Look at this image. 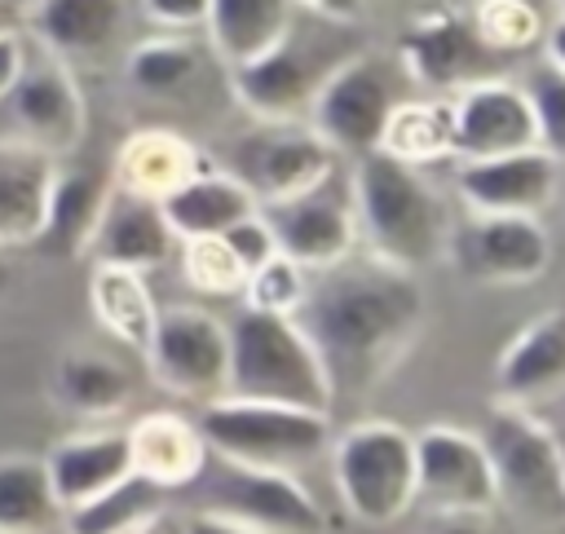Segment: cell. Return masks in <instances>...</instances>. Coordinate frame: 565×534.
Wrapping results in <instances>:
<instances>
[{
	"instance_id": "40",
	"label": "cell",
	"mask_w": 565,
	"mask_h": 534,
	"mask_svg": "<svg viewBox=\"0 0 565 534\" xmlns=\"http://www.w3.org/2000/svg\"><path fill=\"white\" fill-rule=\"evenodd\" d=\"M141 9L150 22L172 26V31L203 26V18H207V0H141Z\"/></svg>"
},
{
	"instance_id": "36",
	"label": "cell",
	"mask_w": 565,
	"mask_h": 534,
	"mask_svg": "<svg viewBox=\"0 0 565 534\" xmlns=\"http://www.w3.org/2000/svg\"><path fill=\"white\" fill-rule=\"evenodd\" d=\"M530 110H534V132H539V150H547L552 159H565V71L556 62H543L530 75Z\"/></svg>"
},
{
	"instance_id": "14",
	"label": "cell",
	"mask_w": 565,
	"mask_h": 534,
	"mask_svg": "<svg viewBox=\"0 0 565 534\" xmlns=\"http://www.w3.org/2000/svg\"><path fill=\"white\" fill-rule=\"evenodd\" d=\"M13 128L22 141L40 146L44 154H71L84 141L88 128V110H84V93L71 75V66L62 57H44V62H26V71L18 75V84L4 93Z\"/></svg>"
},
{
	"instance_id": "35",
	"label": "cell",
	"mask_w": 565,
	"mask_h": 534,
	"mask_svg": "<svg viewBox=\"0 0 565 534\" xmlns=\"http://www.w3.org/2000/svg\"><path fill=\"white\" fill-rule=\"evenodd\" d=\"M181 274L194 291H207V296H234L247 282L243 265L234 260V252L225 247L221 234L181 238Z\"/></svg>"
},
{
	"instance_id": "18",
	"label": "cell",
	"mask_w": 565,
	"mask_h": 534,
	"mask_svg": "<svg viewBox=\"0 0 565 534\" xmlns=\"http://www.w3.org/2000/svg\"><path fill=\"white\" fill-rule=\"evenodd\" d=\"M322 84V71L313 62V53H305L291 31L265 49L260 57H247L238 66H230V88L234 97L260 115V119H287L296 115L305 102H313V88Z\"/></svg>"
},
{
	"instance_id": "25",
	"label": "cell",
	"mask_w": 565,
	"mask_h": 534,
	"mask_svg": "<svg viewBox=\"0 0 565 534\" xmlns=\"http://www.w3.org/2000/svg\"><path fill=\"white\" fill-rule=\"evenodd\" d=\"M194 172H203V154L172 128H141L115 154V185L154 203L168 199Z\"/></svg>"
},
{
	"instance_id": "5",
	"label": "cell",
	"mask_w": 565,
	"mask_h": 534,
	"mask_svg": "<svg viewBox=\"0 0 565 534\" xmlns=\"http://www.w3.org/2000/svg\"><path fill=\"white\" fill-rule=\"evenodd\" d=\"M199 432L212 455L247 468H291L327 446V410L256 402V397H212L199 415Z\"/></svg>"
},
{
	"instance_id": "20",
	"label": "cell",
	"mask_w": 565,
	"mask_h": 534,
	"mask_svg": "<svg viewBox=\"0 0 565 534\" xmlns=\"http://www.w3.org/2000/svg\"><path fill=\"white\" fill-rule=\"evenodd\" d=\"M53 494L62 503V512H75L84 503H93L97 494H106L115 481H124L132 472V455H128V437L115 428H88L75 432L66 441H57L44 455Z\"/></svg>"
},
{
	"instance_id": "19",
	"label": "cell",
	"mask_w": 565,
	"mask_h": 534,
	"mask_svg": "<svg viewBox=\"0 0 565 534\" xmlns=\"http://www.w3.org/2000/svg\"><path fill=\"white\" fill-rule=\"evenodd\" d=\"M172 243H177V234H172L163 207L154 199L128 194L115 185L106 194V207H102L97 229L88 238V252L102 265H128V269L146 274L172 256Z\"/></svg>"
},
{
	"instance_id": "34",
	"label": "cell",
	"mask_w": 565,
	"mask_h": 534,
	"mask_svg": "<svg viewBox=\"0 0 565 534\" xmlns=\"http://www.w3.org/2000/svg\"><path fill=\"white\" fill-rule=\"evenodd\" d=\"M124 71H128V84L141 93H172L199 75V53L177 35H159L137 44Z\"/></svg>"
},
{
	"instance_id": "28",
	"label": "cell",
	"mask_w": 565,
	"mask_h": 534,
	"mask_svg": "<svg viewBox=\"0 0 565 534\" xmlns=\"http://www.w3.org/2000/svg\"><path fill=\"white\" fill-rule=\"evenodd\" d=\"M88 309L97 318V327L146 353L150 344V331H154V300H150V287L141 278V269H128V265H102L93 260V274H88Z\"/></svg>"
},
{
	"instance_id": "23",
	"label": "cell",
	"mask_w": 565,
	"mask_h": 534,
	"mask_svg": "<svg viewBox=\"0 0 565 534\" xmlns=\"http://www.w3.org/2000/svg\"><path fill=\"white\" fill-rule=\"evenodd\" d=\"M124 437H128L132 472L159 481L163 490L199 481L203 468H207V455H212L203 432H199V424H190L185 415H172V410L141 415Z\"/></svg>"
},
{
	"instance_id": "44",
	"label": "cell",
	"mask_w": 565,
	"mask_h": 534,
	"mask_svg": "<svg viewBox=\"0 0 565 534\" xmlns=\"http://www.w3.org/2000/svg\"><path fill=\"white\" fill-rule=\"evenodd\" d=\"M26 0H0V26H13V18L22 13Z\"/></svg>"
},
{
	"instance_id": "38",
	"label": "cell",
	"mask_w": 565,
	"mask_h": 534,
	"mask_svg": "<svg viewBox=\"0 0 565 534\" xmlns=\"http://www.w3.org/2000/svg\"><path fill=\"white\" fill-rule=\"evenodd\" d=\"M305 291H309V287H305L300 265H296L291 256H282V252H274L265 265H256V269L247 274V282H243L247 305L274 309V313H296L300 300H305Z\"/></svg>"
},
{
	"instance_id": "11",
	"label": "cell",
	"mask_w": 565,
	"mask_h": 534,
	"mask_svg": "<svg viewBox=\"0 0 565 534\" xmlns=\"http://www.w3.org/2000/svg\"><path fill=\"white\" fill-rule=\"evenodd\" d=\"M415 499L455 516L490 512L499 494H494V472L481 437L446 424L424 428L415 437Z\"/></svg>"
},
{
	"instance_id": "29",
	"label": "cell",
	"mask_w": 565,
	"mask_h": 534,
	"mask_svg": "<svg viewBox=\"0 0 565 534\" xmlns=\"http://www.w3.org/2000/svg\"><path fill=\"white\" fill-rule=\"evenodd\" d=\"M561 380H565V305L547 309L534 327H525L499 362V388L508 402L534 397Z\"/></svg>"
},
{
	"instance_id": "33",
	"label": "cell",
	"mask_w": 565,
	"mask_h": 534,
	"mask_svg": "<svg viewBox=\"0 0 565 534\" xmlns=\"http://www.w3.org/2000/svg\"><path fill=\"white\" fill-rule=\"evenodd\" d=\"M380 150L406 163H419V159L428 163L450 154V102H397L384 124Z\"/></svg>"
},
{
	"instance_id": "22",
	"label": "cell",
	"mask_w": 565,
	"mask_h": 534,
	"mask_svg": "<svg viewBox=\"0 0 565 534\" xmlns=\"http://www.w3.org/2000/svg\"><path fill=\"white\" fill-rule=\"evenodd\" d=\"M110 181L88 168H53L49 194H44V216L31 238L35 252L44 256H79L88 252V238L97 229V216L106 207Z\"/></svg>"
},
{
	"instance_id": "16",
	"label": "cell",
	"mask_w": 565,
	"mask_h": 534,
	"mask_svg": "<svg viewBox=\"0 0 565 534\" xmlns=\"http://www.w3.org/2000/svg\"><path fill=\"white\" fill-rule=\"evenodd\" d=\"M539 146L530 97L499 79H477L450 102V154L490 159Z\"/></svg>"
},
{
	"instance_id": "24",
	"label": "cell",
	"mask_w": 565,
	"mask_h": 534,
	"mask_svg": "<svg viewBox=\"0 0 565 534\" xmlns=\"http://www.w3.org/2000/svg\"><path fill=\"white\" fill-rule=\"evenodd\" d=\"M53 168H57V159L31 141H22V137L0 141V252L31 247L40 216H44V194H49Z\"/></svg>"
},
{
	"instance_id": "2",
	"label": "cell",
	"mask_w": 565,
	"mask_h": 534,
	"mask_svg": "<svg viewBox=\"0 0 565 534\" xmlns=\"http://www.w3.org/2000/svg\"><path fill=\"white\" fill-rule=\"evenodd\" d=\"M349 181L358 225L384 265L415 274L446 252V212L406 159L380 146L358 150Z\"/></svg>"
},
{
	"instance_id": "17",
	"label": "cell",
	"mask_w": 565,
	"mask_h": 534,
	"mask_svg": "<svg viewBox=\"0 0 565 534\" xmlns=\"http://www.w3.org/2000/svg\"><path fill=\"white\" fill-rule=\"evenodd\" d=\"M455 185L472 212H539L556 190V159L539 146L463 159Z\"/></svg>"
},
{
	"instance_id": "21",
	"label": "cell",
	"mask_w": 565,
	"mask_h": 534,
	"mask_svg": "<svg viewBox=\"0 0 565 534\" xmlns=\"http://www.w3.org/2000/svg\"><path fill=\"white\" fill-rule=\"evenodd\" d=\"M124 0H31L26 26L62 62H97L124 31Z\"/></svg>"
},
{
	"instance_id": "42",
	"label": "cell",
	"mask_w": 565,
	"mask_h": 534,
	"mask_svg": "<svg viewBox=\"0 0 565 534\" xmlns=\"http://www.w3.org/2000/svg\"><path fill=\"white\" fill-rule=\"evenodd\" d=\"M296 4H305L322 18H331V22H353L362 13V0H296Z\"/></svg>"
},
{
	"instance_id": "10",
	"label": "cell",
	"mask_w": 565,
	"mask_h": 534,
	"mask_svg": "<svg viewBox=\"0 0 565 534\" xmlns=\"http://www.w3.org/2000/svg\"><path fill=\"white\" fill-rule=\"evenodd\" d=\"M146 362L159 388L177 397H216L230 366V331L199 305H172L154 313Z\"/></svg>"
},
{
	"instance_id": "45",
	"label": "cell",
	"mask_w": 565,
	"mask_h": 534,
	"mask_svg": "<svg viewBox=\"0 0 565 534\" xmlns=\"http://www.w3.org/2000/svg\"><path fill=\"white\" fill-rule=\"evenodd\" d=\"M9 291V265H4V256H0V296Z\"/></svg>"
},
{
	"instance_id": "4",
	"label": "cell",
	"mask_w": 565,
	"mask_h": 534,
	"mask_svg": "<svg viewBox=\"0 0 565 534\" xmlns=\"http://www.w3.org/2000/svg\"><path fill=\"white\" fill-rule=\"evenodd\" d=\"M481 446L490 455L499 503L534 530H561L565 525V446L556 441V432L521 406H494L486 419Z\"/></svg>"
},
{
	"instance_id": "32",
	"label": "cell",
	"mask_w": 565,
	"mask_h": 534,
	"mask_svg": "<svg viewBox=\"0 0 565 534\" xmlns=\"http://www.w3.org/2000/svg\"><path fill=\"white\" fill-rule=\"evenodd\" d=\"M163 512V485L128 472L124 481H115L106 494H97L93 503L66 512V530L79 534H119V530H150V521Z\"/></svg>"
},
{
	"instance_id": "26",
	"label": "cell",
	"mask_w": 565,
	"mask_h": 534,
	"mask_svg": "<svg viewBox=\"0 0 565 534\" xmlns=\"http://www.w3.org/2000/svg\"><path fill=\"white\" fill-rule=\"evenodd\" d=\"M159 207L177 238H199V234H225L234 221L252 216L260 203L234 172L203 168L190 181H181L168 199H159Z\"/></svg>"
},
{
	"instance_id": "27",
	"label": "cell",
	"mask_w": 565,
	"mask_h": 534,
	"mask_svg": "<svg viewBox=\"0 0 565 534\" xmlns=\"http://www.w3.org/2000/svg\"><path fill=\"white\" fill-rule=\"evenodd\" d=\"M296 18V0H207V35L225 66L260 57L274 49Z\"/></svg>"
},
{
	"instance_id": "31",
	"label": "cell",
	"mask_w": 565,
	"mask_h": 534,
	"mask_svg": "<svg viewBox=\"0 0 565 534\" xmlns=\"http://www.w3.org/2000/svg\"><path fill=\"white\" fill-rule=\"evenodd\" d=\"M53 397L75 410V415H88V419H102V415H115L128 406L132 397V375L110 362V357H97V353H66L53 371Z\"/></svg>"
},
{
	"instance_id": "8",
	"label": "cell",
	"mask_w": 565,
	"mask_h": 534,
	"mask_svg": "<svg viewBox=\"0 0 565 534\" xmlns=\"http://www.w3.org/2000/svg\"><path fill=\"white\" fill-rule=\"evenodd\" d=\"M397 102L402 93H397L393 62L380 53H358V57L335 62V71L322 75L309 106H313L318 137H327L335 150L358 154V150L380 146L384 124Z\"/></svg>"
},
{
	"instance_id": "6",
	"label": "cell",
	"mask_w": 565,
	"mask_h": 534,
	"mask_svg": "<svg viewBox=\"0 0 565 534\" xmlns=\"http://www.w3.org/2000/svg\"><path fill=\"white\" fill-rule=\"evenodd\" d=\"M335 485L366 525H388L415 503V437L397 424H358L335 441Z\"/></svg>"
},
{
	"instance_id": "13",
	"label": "cell",
	"mask_w": 565,
	"mask_h": 534,
	"mask_svg": "<svg viewBox=\"0 0 565 534\" xmlns=\"http://www.w3.org/2000/svg\"><path fill=\"white\" fill-rule=\"evenodd\" d=\"M397 57L411 79L428 88H468L477 79H490V66H499L503 53H494L468 18L450 9H428L402 26Z\"/></svg>"
},
{
	"instance_id": "30",
	"label": "cell",
	"mask_w": 565,
	"mask_h": 534,
	"mask_svg": "<svg viewBox=\"0 0 565 534\" xmlns=\"http://www.w3.org/2000/svg\"><path fill=\"white\" fill-rule=\"evenodd\" d=\"M66 512L53 494L40 455H0V534H35L62 525Z\"/></svg>"
},
{
	"instance_id": "39",
	"label": "cell",
	"mask_w": 565,
	"mask_h": 534,
	"mask_svg": "<svg viewBox=\"0 0 565 534\" xmlns=\"http://www.w3.org/2000/svg\"><path fill=\"white\" fill-rule=\"evenodd\" d=\"M225 247L234 252V260L243 265V274H252L256 265H265L274 252H278V243H274V229L265 225V216H260V207L252 212V216H243V221H234L225 234Z\"/></svg>"
},
{
	"instance_id": "3",
	"label": "cell",
	"mask_w": 565,
	"mask_h": 534,
	"mask_svg": "<svg viewBox=\"0 0 565 534\" xmlns=\"http://www.w3.org/2000/svg\"><path fill=\"white\" fill-rule=\"evenodd\" d=\"M225 331H230L225 393L305 406V410L331 406L335 393H331V380L322 371V357L291 313L243 305V313Z\"/></svg>"
},
{
	"instance_id": "15",
	"label": "cell",
	"mask_w": 565,
	"mask_h": 534,
	"mask_svg": "<svg viewBox=\"0 0 565 534\" xmlns=\"http://www.w3.org/2000/svg\"><path fill=\"white\" fill-rule=\"evenodd\" d=\"M331 168H335V146L282 119H269V128L243 137V146L234 150V177L256 194V203L287 199L313 185Z\"/></svg>"
},
{
	"instance_id": "46",
	"label": "cell",
	"mask_w": 565,
	"mask_h": 534,
	"mask_svg": "<svg viewBox=\"0 0 565 534\" xmlns=\"http://www.w3.org/2000/svg\"><path fill=\"white\" fill-rule=\"evenodd\" d=\"M525 4H534V9H539V4H543V0H525Z\"/></svg>"
},
{
	"instance_id": "9",
	"label": "cell",
	"mask_w": 565,
	"mask_h": 534,
	"mask_svg": "<svg viewBox=\"0 0 565 534\" xmlns=\"http://www.w3.org/2000/svg\"><path fill=\"white\" fill-rule=\"evenodd\" d=\"M212 508L185 530H322V508L287 468H247L221 459Z\"/></svg>"
},
{
	"instance_id": "41",
	"label": "cell",
	"mask_w": 565,
	"mask_h": 534,
	"mask_svg": "<svg viewBox=\"0 0 565 534\" xmlns=\"http://www.w3.org/2000/svg\"><path fill=\"white\" fill-rule=\"evenodd\" d=\"M22 71H26V44H22V35L13 26H0V102L18 84Z\"/></svg>"
},
{
	"instance_id": "43",
	"label": "cell",
	"mask_w": 565,
	"mask_h": 534,
	"mask_svg": "<svg viewBox=\"0 0 565 534\" xmlns=\"http://www.w3.org/2000/svg\"><path fill=\"white\" fill-rule=\"evenodd\" d=\"M547 62H556L565 71V18L547 26Z\"/></svg>"
},
{
	"instance_id": "37",
	"label": "cell",
	"mask_w": 565,
	"mask_h": 534,
	"mask_svg": "<svg viewBox=\"0 0 565 534\" xmlns=\"http://www.w3.org/2000/svg\"><path fill=\"white\" fill-rule=\"evenodd\" d=\"M477 35L494 49V53H521L525 44L539 40V9L525 0H486L472 18Z\"/></svg>"
},
{
	"instance_id": "47",
	"label": "cell",
	"mask_w": 565,
	"mask_h": 534,
	"mask_svg": "<svg viewBox=\"0 0 565 534\" xmlns=\"http://www.w3.org/2000/svg\"><path fill=\"white\" fill-rule=\"evenodd\" d=\"M561 9H565V0H561Z\"/></svg>"
},
{
	"instance_id": "7",
	"label": "cell",
	"mask_w": 565,
	"mask_h": 534,
	"mask_svg": "<svg viewBox=\"0 0 565 534\" xmlns=\"http://www.w3.org/2000/svg\"><path fill=\"white\" fill-rule=\"evenodd\" d=\"M265 225L274 229V243L282 256L296 265H318L331 269L349 256L353 234H358V212H353V181L349 172L331 168L313 185L260 203Z\"/></svg>"
},
{
	"instance_id": "12",
	"label": "cell",
	"mask_w": 565,
	"mask_h": 534,
	"mask_svg": "<svg viewBox=\"0 0 565 534\" xmlns=\"http://www.w3.org/2000/svg\"><path fill=\"white\" fill-rule=\"evenodd\" d=\"M450 256L472 282H534L552 260V243L534 212H472L450 238Z\"/></svg>"
},
{
	"instance_id": "1",
	"label": "cell",
	"mask_w": 565,
	"mask_h": 534,
	"mask_svg": "<svg viewBox=\"0 0 565 534\" xmlns=\"http://www.w3.org/2000/svg\"><path fill=\"white\" fill-rule=\"evenodd\" d=\"M305 335L313 340L331 393L375 388L384 371L406 353L424 322V291L411 269L397 265H331V274L305 291ZM296 309V313H300Z\"/></svg>"
}]
</instances>
